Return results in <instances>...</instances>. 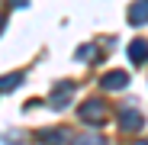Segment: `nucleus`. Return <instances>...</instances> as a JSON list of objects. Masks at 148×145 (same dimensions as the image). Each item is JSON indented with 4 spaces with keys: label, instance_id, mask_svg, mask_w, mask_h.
I'll return each instance as SVG.
<instances>
[{
    "label": "nucleus",
    "instance_id": "f257e3e1",
    "mask_svg": "<svg viewBox=\"0 0 148 145\" xmlns=\"http://www.w3.org/2000/svg\"><path fill=\"white\" fill-rule=\"evenodd\" d=\"M81 119H84V123H100V119H103V103L100 100H87L81 107Z\"/></svg>",
    "mask_w": 148,
    "mask_h": 145
},
{
    "label": "nucleus",
    "instance_id": "f03ea898",
    "mask_svg": "<svg viewBox=\"0 0 148 145\" xmlns=\"http://www.w3.org/2000/svg\"><path fill=\"white\" fill-rule=\"evenodd\" d=\"M126 84H129L126 71H110V74L100 78V87H106V90H119V87H126Z\"/></svg>",
    "mask_w": 148,
    "mask_h": 145
},
{
    "label": "nucleus",
    "instance_id": "7ed1b4c3",
    "mask_svg": "<svg viewBox=\"0 0 148 145\" xmlns=\"http://www.w3.org/2000/svg\"><path fill=\"white\" fill-rule=\"evenodd\" d=\"M142 123H145V119H142L135 110H129V113L122 110V119H119V126H122V129H129V132H132V129H142Z\"/></svg>",
    "mask_w": 148,
    "mask_h": 145
},
{
    "label": "nucleus",
    "instance_id": "20e7f679",
    "mask_svg": "<svg viewBox=\"0 0 148 145\" xmlns=\"http://www.w3.org/2000/svg\"><path fill=\"white\" fill-rule=\"evenodd\" d=\"M145 55H148V42H145V39H135V42L129 45V58H132V61H145Z\"/></svg>",
    "mask_w": 148,
    "mask_h": 145
},
{
    "label": "nucleus",
    "instance_id": "39448f33",
    "mask_svg": "<svg viewBox=\"0 0 148 145\" xmlns=\"http://www.w3.org/2000/svg\"><path fill=\"white\" fill-rule=\"evenodd\" d=\"M129 19L135 23V26L138 23H148V0H138V3L132 7V13H129Z\"/></svg>",
    "mask_w": 148,
    "mask_h": 145
},
{
    "label": "nucleus",
    "instance_id": "423d86ee",
    "mask_svg": "<svg viewBox=\"0 0 148 145\" xmlns=\"http://www.w3.org/2000/svg\"><path fill=\"white\" fill-rule=\"evenodd\" d=\"M42 142H52V145H61V142H64V132H61V129H52V132H42Z\"/></svg>",
    "mask_w": 148,
    "mask_h": 145
},
{
    "label": "nucleus",
    "instance_id": "0eeeda50",
    "mask_svg": "<svg viewBox=\"0 0 148 145\" xmlns=\"http://www.w3.org/2000/svg\"><path fill=\"white\" fill-rule=\"evenodd\" d=\"M13 84H23V74H10V78H0V90H13Z\"/></svg>",
    "mask_w": 148,
    "mask_h": 145
},
{
    "label": "nucleus",
    "instance_id": "6e6552de",
    "mask_svg": "<svg viewBox=\"0 0 148 145\" xmlns=\"http://www.w3.org/2000/svg\"><path fill=\"white\" fill-rule=\"evenodd\" d=\"M74 145H106V142H103L100 135H81V139L74 142Z\"/></svg>",
    "mask_w": 148,
    "mask_h": 145
}]
</instances>
